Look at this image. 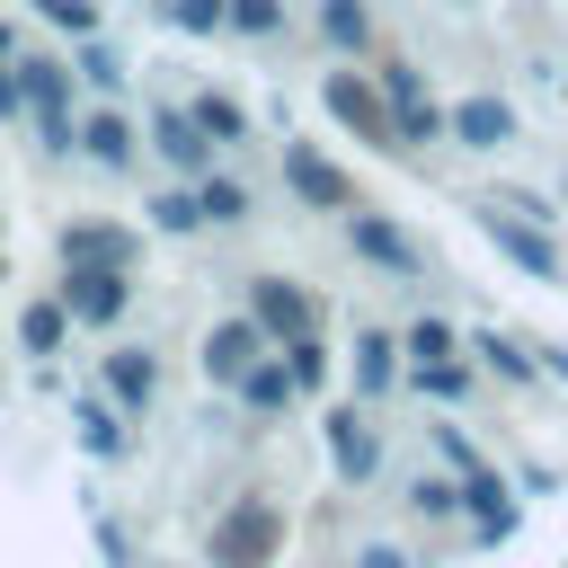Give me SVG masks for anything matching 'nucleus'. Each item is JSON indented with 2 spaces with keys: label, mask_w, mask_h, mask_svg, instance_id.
Wrapping results in <instances>:
<instances>
[{
  "label": "nucleus",
  "mask_w": 568,
  "mask_h": 568,
  "mask_svg": "<svg viewBox=\"0 0 568 568\" xmlns=\"http://www.w3.org/2000/svg\"><path fill=\"white\" fill-rule=\"evenodd\" d=\"M186 115H195V124H204V133H213V142H240V133H248V115H240V106H231V98H195V106H186Z\"/></svg>",
  "instance_id": "nucleus-21"
},
{
  "label": "nucleus",
  "mask_w": 568,
  "mask_h": 568,
  "mask_svg": "<svg viewBox=\"0 0 568 568\" xmlns=\"http://www.w3.org/2000/svg\"><path fill=\"white\" fill-rule=\"evenodd\" d=\"M231 390H240L257 417H275V408H293V399H302V390H293V373H284V355H257V364H248Z\"/></svg>",
  "instance_id": "nucleus-11"
},
{
  "label": "nucleus",
  "mask_w": 568,
  "mask_h": 568,
  "mask_svg": "<svg viewBox=\"0 0 568 568\" xmlns=\"http://www.w3.org/2000/svg\"><path fill=\"white\" fill-rule=\"evenodd\" d=\"M53 302L80 320V328H106V320H124V302H133V275L124 266H62V284H53Z\"/></svg>",
  "instance_id": "nucleus-1"
},
{
  "label": "nucleus",
  "mask_w": 568,
  "mask_h": 568,
  "mask_svg": "<svg viewBox=\"0 0 568 568\" xmlns=\"http://www.w3.org/2000/svg\"><path fill=\"white\" fill-rule=\"evenodd\" d=\"M142 213H151V231H178V240H186V231H204V204H195V186H160Z\"/></svg>",
  "instance_id": "nucleus-16"
},
{
  "label": "nucleus",
  "mask_w": 568,
  "mask_h": 568,
  "mask_svg": "<svg viewBox=\"0 0 568 568\" xmlns=\"http://www.w3.org/2000/svg\"><path fill=\"white\" fill-rule=\"evenodd\" d=\"M71 151H80V160H98V169H124V160L142 151V133H133L115 106H98V115H80V124H71Z\"/></svg>",
  "instance_id": "nucleus-7"
},
{
  "label": "nucleus",
  "mask_w": 568,
  "mask_h": 568,
  "mask_svg": "<svg viewBox=\"0 0 568 568\" xmlns=\"http://www.w3.org/2000/svg\"><path fill=\"white\" fill-rule=\"evenodd\" d=\"M284 373H293V390H320L328 382V346L302 328V337H284Z\"/></svg>",
  "instance_id": "nucleus-19"
},
{
  "label": "nucleus",
  "mask_w": 568,
  "mask_h": 568,
  "mask_svg": "<svg viewBox=\"0 0 568 568\" xmlns=\"http://www.w3.org/2000/svg\"><path fill=\"white\" fill-rule=\"evenodd\" d=\"M248 320L284 346V337H302V328H311V293H302V284H284V275H257V284H248Z\"/></svg>",
  "instance_id": "nucleus-6"
},
{
  "label": "nucleus",
  "mask_w": 568,
  "mask_h": 568,
  "mask_svg": "<svg viewBox=\"0 0 568 568\" xmlns=\"http://www.w3.org/2000/svg\"><path fill=\"white\" fill-rule=\"evenodd\" d=\"M36 18L62 36H98V0H36Z\"/></svg>",
  "instance_id": "nucleus-24"
},
{
  "label": "nucleus",
  "mask_w": 568,
  "mask_h": 568,
  "mask_svg": "<svg viewBox=\"0 0 568 568\" xmlns=\"http://www.w3.org/2000/svg\"><path fill=\"white\" fill-rule=\"evenodd\" d=\"M328 453H337L346 479H373V470H382V444H373V426H364L355 408H328Z\"/></svg>",
  "instance_id": "nucleus-9"
},
{
  "label": "nucleus",
  "mask_w": 568,
  "mask_h": 568,
  "mask_svg": "<svg viewBox=\"0 0 568 568\" xmlns=\"http://www.w3.org/2000/svg\"><path fill=\"white\" fill-rule=\"evenodd\" d=\"M257 355H266V328H257V320H222V328L204 337V373H213V382H240Z\"/></svg>",
  "instance_id": "nucleus-8"
},
{
  "label": "nucleus",
  "mask_w": 568,
  "mask_h": 568,
  "mask_svg": "<svg viewBox=\"0 0 568 568\" xmlns=\"http://www.w3.org/2000/svg\"><path fill=\"white\" fill-rule=\"evenodd\" d=\"M222 27H240V36H275L284 9H275V0H222Z\"/></svg>",
  "instance_id": "nucleus-23"
},
{
  "label": "nucleus",
  "mask_w": 568,
  "mask_h": 568,
  "mask_svg": "<svg viewBox=\"0 0 568 568\" xmlns=\"http://www.w3.org/2000/svg\"><path fill=\"white\" fill-rule=\"evenodd\" d=\"M320 27H328L337 44H364V9H355V0H328V9H320Z\"/></svg>",
  "instance_id": "nucleus-27"
},
{
  "label": "nucleus",
  "mask_w": 568,
  "mask_h": 568,
  "mask_svg": "<svg viewBox=\"0 0 568 568\" xmlns=\"http://www.w3.org/2000/svg\"><path fill=\"white\" fill-rule=\"evenodd\" d=\"M284 178H293V195H302V204H346V178H337L311 142H293V151H284Z\"/></svg>",
  "instance_id": "nucleus-10"
},
{
  "label": "nucleus",
  "mask_w": 568,
  "mask_h": 568,
  "mask_svg": "<svg viewBox=\"0 0 568 568\" xmlns=\"http://www.w3.org/2000/svg\"><path fill=\"white\" fill-rule=\"evenodd\" d=\"M151 9H160L169 27H186V36H213V27H222V0H151Z\"/></svg>",
  "instance_id": "nucleus-25"
},
{
  "label": "nucleus",
  "mask_w": 568,
  "mask_h": 568,
  "mask_svg": "<svg viewBox=\"0 0 568 568\" xmlns=\"http://www.w3.org/2000/svg\"><path fill=\"white\" fill-rule=\"evenodd\" d=\"M328 106H337L355 133H390V124H382V106H373V89H355V80H328Z\"/></svg>",
  "instance_id": "nucleus-20"
},
{
  "label": "nucleus",
  "mask_w": 568,
  "mask_h": 568,
  "mask_svg": "<svg viewBox=\"0 0 568 568\" xmlns=\"http://www.w3.org/2000/svg\"><path fill=\"white\" fill-rule=\"evenodd\" d=\"M71 80H89V89H106V98H115V89H124V53H115V44H98V36H80V71H71Z\"/></svg>",
  "instance_id": "nucleus-18"
},
{
  "label": "nucleus",
  "mask_w": 568,
  "mask_h": 568,
  "mask_svg": "<svg viewBox=\"0 0 568 568\" xmlns=\"http://www.w3.org/2000/svg\"><path fill=\"white\" fill-rule=\"evenodd\" d=\"M355 568H408V559H399V550H364Z\"/></svg>",
  "instance_id": "nucleus-29"
},
{
  "label": "nucleus",
  "mask_w": 568,
  "mask_h": 568,
  "mask_svg": "<svg viewBox=\"0 0 568 568\" xmlns=\"http://www.w3.org/2000/svg\"><path fill=\"white\" fill-rule=\"evenodd\" d=\"M275 506H231L222 524H213V568H257L266 550H275Z\"/></svg>",
  "instance_id": "nucleus-3"
},
{
  "label": "nucleus",
  "mask_w": 568,
  "mask_h": 568,
  "mask_svg": "<svg viewBox=\"0 0 568 568\" xmlns=\"http://www.w3.org/2000/svg\"><path fill=\"white\" fill-rule=\"evenodd\" d=\"M151 151H160L178 178H204V169H213V133H204L186 106H160V115H151Z\"/></svg>",
  "instance_id": "nucleus-4"
},
{
  "label": "nucleus",
  "mask_w": 568,
  "mask_h": 568,
  "mask_svg": "<svg viewBox=\"0 0 568 568\" xmlns=\"http://www.w3.org/2000/svg\"><path fill=\"white\" fill-rule=\"evenodd\" d=\"M408 497H417V515H453V506H462V497H453V488H444V479H417V488H408Z\"/></svg>",
  "instance_id": "nucleus-28"
},
{
  "label": "nucleus",
  "mask_w": 568,
  "mask_h": 568,
  "mask_svg": "<svg viewBox=\"0 0 568 568\" xmlns=\"http://www.w3.org/2000/svg\"><path fill=\"white\" fill-rule=\"evenodd\" d=\"M355 390H390V337H382V328L355 346Z\"/></svg>",
  "instance_id": "nucleus-22"
},
{
  "label": "nucleus",
  "mask_w": 568,
  "mask_h": 568,
  "mask_svg": "<svg viewBox=\"0 0 568 568\" xmlns=\"http://www.w3.org/2000/svg\"><path fill=\"white\" fill-rule=\"evenodd\" d=\"M346 231H355V248H364L373 266H399V275H417V248H408V240H399L390 222H373V213H355Z\"/></svg>",
  "instance_id": "nucleus-15"
},
{
  "label": "nucleus",
  "mask_w": 568,
  "mask_h": 568,
  "mask_svg": "<svg viewBox=\"0 0 568 568\" xmlns=\"http://www.w3.org/2000/svg\"><path fill=\"white\" fill-rule=\"evenodd\" d=\"M53 248H62V266L80 257V266H124V275H133V257H142V240H133L124 222H62Z\"/></svg>",
  "instance_id": "nucleus-5"
},
{
  "label": "nucleus",
  "mask_w": 568,
  "mask_h": 568,
  "mask_svg": "<svg viewBox=\"0 0 568 568\" xmlns=\"http://www.w3.org/2000/svg\"><path fill=\"white\" fill-rule=\"evenodd\" d=\"M195 204H204V222H248V186H240V178H213V169H204V178H195Z\"/></svg>",
  "instance_id": "nucleus-17"
},
{
  "label": "nucleus",
  "mask_w": 568,
  "mask_h": 568,
  "mask_svg": "<svg viewBox=\"0 0 568 568\" xmlns=\"http://www.w3.org/2000/svg\"><path fill=\"white\" fill-rule=\"evenodd\" d=\"M408 355H417V364H444V355H453V328H444V320H417V328H408Z\"/></svg>",
  "instance_id": "nucleus-26"
},
{
  "label": "nucleus",
  "mask_w": 568,
  "mask_h": 568,
  "mask_svg": "<svg viewBox=\"0 0 568 568\" xmlns=\"http://www.w3.org/2000/svg\"><path fill=\"white\" fill-rule=\"evenodd\" d=\"M9 80H18V106H27V115H71V62H62V53L18 44V53H9Z\"/></svg>",
  "instance_id": "nucleus-2"
},
{
  "label": "nucleus",
  "mask_w": 568,
  "mask_h": 568,
  "mask_svg": "<svg viewBox=\"0 0 568 568\" xmlns=\"http://www.w3.org/2000/svg\"><path fill=\"white\" fill-rule=\"evenodd\" d=\"M62 328H71V311H62L53 293H44V302H27V311H18V346H27V364H44V355L62 346Z\"/></svg>",
  "instance_id": "nucleus-14"
},
{
  "label": "nucleus",
  "mask_w": 568,
  "mask_h": 568,
  "mask_svg": "<svg viewBox=\"0 0 568 568\" xmlns=\"http://www.w3.org/2000/svg\"><path fill=\"white\" fill-rule=\"evenodd\" d=\"M151 382H160L151 346H115V355H106V390H115V408H142V399H151Z\"/></svg>",
  "instance_id": "nucleus-12"
},
{
  "label": "nucleus",
  "mask_w": 568,
  "mask_h": 568,
  "mask_svg": "<svg viewBox=\"0 0 568 568\" xmlns=\"http://www.w3.org/2000/svg\"><path fill=\"white\" fill-rule=\"evenodd\" d=\"M71 426H80V453H89V462H115V453L133 444V435H124V417H115L106 399H80V408H71Z\"/></svg>",
  "instance_id": "nucleus-13"
}]
</instances>
